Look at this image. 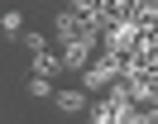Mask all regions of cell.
I'll list each match as a JSON object with an SVG mask.
<instances>
[{"instance_id":"cell-5","label":"cell","mask_w":158,"mask_h":124,"mask_svg":"<svg viewBox=\"0 0 158 124\" xmlns=\"http://www.w3.org/2000/svg\"><path fill=\"white\" fill-rule=\"evenodd\" d=\"M0 34L19 38V34H24V10H5V14H0Z\"/></svg>"},{"instance_id":"cell-3","label":"cell","mask_w":158,"mask_h":124,"mask_svg":"<svg viewBox=\"0 0 158 124\" xmlns=\"http://www.w3.org/2000/svg\"><path fill=\"white\" fill-rule=\"evenodd\" d=\"M81 34H86V24H81L72 10H58V19H53V38H58V48L72 43V38H81Z\"/></svg>"},{"instance_id":"cell-7","label":"cell","mask_w":158,"mask_h":124,"mask_svg":"<svg viewBox=\"0 0 158 124\" xmlns=\"http://www.w3.org/2000/svg\"><path fill=\"white\" fill-rule=\"evenodd\" d=\"M19 43L29 48V53H43V48H48V34H39V29H24V34H19Z\"/></svg>"},{"instance_id":"cell-2","label":"cell","mask_w":158,"mask_h":124,"mask_svg":"<svg viewBox=\"0 0 158 124\" xmlns=\"http://www.w3.org/2000/svg\"><path fill=\"white\" fill-rule=\"evenodd\" d=\"M125 81V91H129V105H153L158 100V72H148V76H120Z\"/></svg>"},{"instance_id":"cell-6","label":"cell","mask_w":158,"mask_h":124,"mask_svg":"<svg viewBox=\"0 0 158 124\" xmlns=\"http://www.w3.org/2000/svg\"><path fill=\"white\" fill-rule=\"evenodd\" d=\"M29 95H34V100H48V95H53V76H34L29 72Z\"/></svg>"},{"instance_id":"cell-4","label":"cell","mask_w":158,"mask_h":124,"mask_svg":"<svg viewBox=\"0 0 158 124\" xmlns=\"http://www.w3.org/2000/svg\"><path fill=\"white\" fill-rule=\"evenodd\" d=\"M53 72H62V62H58V53H34V76H53Z\"/></svg>"},{"instance_id":"cell-1","label":"cell","mask_w":158,"mask_h":124,"mask_svg":"<svg viewBox=\"0 0 158 124\" xmlns=\"http://www.w3.org/2000/svg\"><path fill=\"white\" fill-rule=\"evenodd\" d=\"M53 110L58 114H86V105H91V95L81 91V86H53Z\"/></svg>"}]
</instances>
